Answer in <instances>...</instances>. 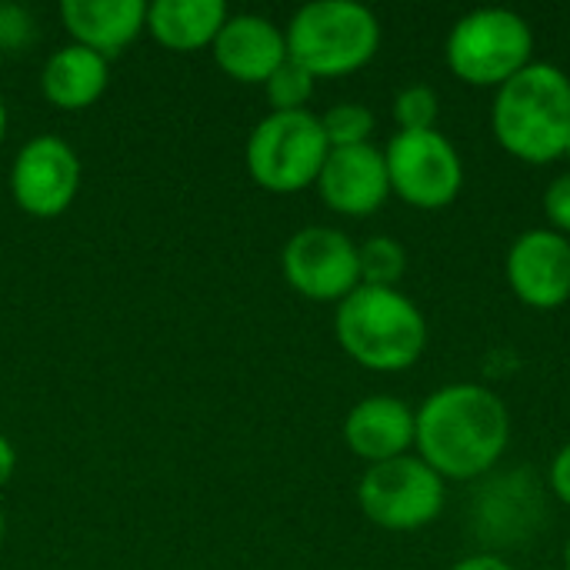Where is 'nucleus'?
<instances>
[{
  "label": "nucleus",
  "instance_id": "f257e3e1",
  "mask_svg": "<svg viewBox=\"0 0 570 570\" xmlns=\"http://www.w3.org/2000/svg\"><path fill=\"white\" fill-rule=\"evenodd\" d=\"M511 441V414L484 384H448L414 411V448L444 481L494 471Z\"/></svg>",
  "mask_w": 570,
  "mask_h": 570
},
{
  "label": "nucleus",
  "instance_id": "f03ea898",
  "mask_svg": "<svg viewBox=\"0 0 570 570\" xmlns=\"http://www.w3.org/2000/svg\"><path fill=\"white\" fill-rule=\"evenodd\" d=\"M491 127L498 144L524 164L564 157L570 140V77L544 60L528 63L498 87Z\"/></svg>",
  "mask_w": 570,
  "mask_h": 570
},
{
  "label": "nucleus",
  "instance_id": "7ed1b4c3",
  "mask_svg": "<svg viewBox=\"0 0 570 570\" xmlns=\"http://www.w3.org/2000/svg\"><path fill=\"white\" fill-rule=\"evenodd\" d=\"M337 344L367 371H407L428 347V321L421 307L397 287L351 291L334 314Z\"/></svg>",
  "mask_w": 570,
  "mask_h": 570
},
{
  "label": "nucleus",
  "instance_id": "20e7f679",
  "mask_svg": "<svg viewBox=\"0 0 570 570\" xmlns=\"http://www.w3.org/2000/svg\"><path fill=\"white\" fill-rule=\"evenodd\" d=\"M287 57L321 77H344L367 67L381 47V20L357 0L304 3L287 30Z\"/></svg>",
  "mask_w": 570,
  "mask_h": 570
},
{
  "label": "nucleus",
  "instance_id": "39448f33",
  "mask_svg": "<svg viewBox=\"0 0 570 570\" xmlns=\"http://www.w3.org/2000/svg\"><path fill=\"white\" fill-rule=\"evenodd\" d=\"M444 53L458 80L498 90L534 63V30L508 7H481L451 27Z\"/></svg>",
  "mask_w": 570,
  "mask_h": 570
},
{
  "label": "nucleus",
  "instance_id": "423d86ee",
  "mask_svg": "<svg viewBox=\"0 0 570 570\" xmlns=\"http://www.w3.org/2000/svg\"><path fill=\"white\" fill-rule=\"evenodd\" d=\"M331 154L321 117L311 110L267 114L247 137V170L271 194H301L317 184Z\"/></svg>",
  "mask_w": 570,
  "mask_h": 570
},
{
  "label": "nucleus",
  "instance_id": "0eeeda50",
  "mask_svg": "<svg viewBox=\"0 0 570 570\" xmlns=\"http://www.w3.org/2000/svg\"><path fill=\"white\" fill-rule=\"evenodd\" d=\"M444 478L414 454L371 464L357 484V504L364 518L384 531L428 528L444 511Z\"/></svg>",
  "mask_w": 570,
  "mask_h": 570
},
{
  "label": "nucleus",
  "instance_id": "6e6552de",
  "mask_svg": "<svg viewBox=\"0 0 570 570\" xmlns=\"http://www.w3.org/2000/svg\"><path fill=\"white\" fill-rule=\"evenodd\" d=\"M391 194L417 210H441L464 187L458 147L441 130H397L384 150Z\"/></svg>",
  "mask_w": 570,
  "mask_h": 570
},
{
  "label": "nucleus",
  "instance_id": "1a4fd4ad",
  "mask_svg": "<svg viewBox=\"0 0 570 570\" xmlns=\"http://www.w3.org/2000/svg\"><path fill=\"white\" fill-rule=\"evenodd\" d=\"M284 281L307 301L341 304L361 287L357 244L337 227H304L281 250Z\"/></svg>",
  "mask_w": 570,
  "mask_h": 570
},
{
  "label": "nucleus",
  "instance_id": "9d476101",
  "mask_svg": "<svg viewBox=\"0 0 570 570\" xmlns=\"http://www.w3.org/2000/svg\"><path fill=\"white\" fill-rule=\"evenodd\" d=\"M77 190L80 157L67 140L40 134L17 150L10 167V194L23 214L37 220H53L77 200Z\"/></svg>",
  "mask_w": 570,
  "mask_h": 570
},
{
  "label": "nucleus",
  "instance_id": "9b49d317",
  "mask_svg": "<svg viewBox=\"0 0 570 570\" xmlns=\"http://www.w3.org/2000/svg\"><path fill=\"white\" fill-rule=\"evenodd\" d=\"M508 284L534 311H554L570 301V237L551 227L524 230L508 250Z\"/></svg>",
  "mask_w": 570,
  "mask_h": 570
},
{
  "label": "nucleus",
  "instance_id": "f8f14e48",
  "mask_svg": "<svg viewBox=\"0 0 570 570\" xmlns=\"http://www.w3.org/2000/svg\"><path fill=\"white\" fill-rule=\"evenodd\" d=\"M317 190L321 200L344 217H367L381 210L384 200L391 197L384 150H377L374 144L331 150L321 167Z\"/></svg>",
  "mask_w": 570,
  "mask_h": 570
},
{
  "label": "nucleus",
  "instance_id": "ddd939ff",
  "mask_svg": "<svg viewBox=\"0 0 570 570\" xmlns=\"http://www.w3.org/2000/svg\"><path fill=\"white\" fill-rule=\"evenodd\" d=\"M210 47L217 67L240 83H267V77L287 60L284 30L257 13L227 17Z\"/></svg>",
  "mask_w": 570,
  "mask_h": 570
},
{
  "label": "nucleus",
  "instance_id": "4468645a",
  "mask_svg": "<svg viewBox=\"0 0 570 570\" xmlns=\"http://www.w3.org/2000/svg\"><path fill=\"white\" fill-rule=\"evenodd\" d=\"M344 441L367 468L404 458L414 448V411L391 394L364 397L347 411Z\"/></svg>",
  "mask_w": 570,
  "mask_h": 570
},
{
  "label": "nucleus",
  "instance_id": "2eb2a0df",
  "mask_svg": "<svg viewBox=\"0 0 570 570\" xmlns=\"http://www.w3.org/2000/svg\"><path fill=\"white\" fill-rule=\"evenodd\" d=\"M60 17L73 43L100 53L104 60L117 57L140 33H147L144 0H63Z\"/></svg>",
  "mask_w": 570,
  "mask_h": 570
},
{
  "label": "nucleus",
  "instance_id": "dca6fc26",
  "mask_svg": "<svg viewBox=\"0 0 570 570\" xmlns=\"http://www.w3.org/2000/svg\"><path fill=\"white\" fill-rule=\"evenodd\" d=\"M227 17L224 0H154L147 3V33L174 53H190L210 47Z\"/></svg>",
  "mask_w": 570,
  "mask_h": 570
},
{
  "label": "nucleus",
  "instance_id": "f3484780",
  "mask_svg": "<svg viewBox=\"0 0 570 570\" xmlns=\"http://www.w3.org/2000/svg\"><path fill=\"white\" fill-rule=\"evenodd\" d=\"M110 70L107 60L80 43L60 47L40 70V90L47 104L60 110H87L107 90Z\"/></svg>",
  "mask_w": 570,
  "mask_h": 570
},
{
  "label": "nucleus",
  "instance_id": "a211bd4d",
  "mask_svg": "<svg viewBox=\"0 0 570 570\" xmlns=\"http://www.w3.org/2000/svg\"><path fill=\"white\" fill-rule=\"evenodd\" d=\"M357 264H361V284L397 287V281L404 277V267H407V250L397 237L377 234L357 247Z\"/></svg>",
  "mask_w": 570,
  "mask_h": 570
},
{
  "label": "nucleus",
  "instance_id": "6ab92c4d",
  "mask_svg": "<svg viewBox=\"0 0 570 570\" xmlns=\"http://www.w3.org/2000/svg\"><path fill=\"white\" fill-rule=\"evenodd\" d=\"M321 127H324V137H327L331 150H337V147L371 144V134H374L377 120H374L371 107L344 100V104H334L331 110L321 114Z\"/></svg>",
  "mask_w": 570,
  "mask_h": 570
},
{
  "label": "nucleus",
  "instance_id": "aec40b11",
  "mask_svg": "<svg viewBox=\"0 0 570 570\" xmlns=\"http://www.w3.org/2000/svg\"><path fill=\"white\" fill-rule=\"evenodd\" d=\"M314 83L317 77L311 70H304L297 60H284L264 83L267 100L274 107V114H294V110H307L311 97H314Z\"/></svg>",
  "mask_w": 570,
  "mask_h": 570
},
{
  "label": "nucleus",
  "instance_id": "412c9836",
  "mask_svg": "<svg viewBox=\"0 0 570 570\" xmlns=\"http://www.w3.org/2000/svg\"><path fill=\"white\" fill-rule=\"evenodd\" d=\"M441 97L431 83H411L394 97V120L401 130H438Z\"/></svg>",
  "mask_w": 570,
  "mask_h": 570
},
{
  "label": "nucleus",
  "instance_id": "4be33fe9",
  "mask_svg": "<svg viewBox=\"0 0 570 570\" xmlns=\"http://www.w3.org/2000/svg\"><path fill=\"white\" fill-rule=\"evenodd\" d=\"M544 214L551 220V230L570 237V170L551 180V187L544 194Z\"/></svg>",
  "mask_w": 570,
  "mask_h": 570
},
{
  "label": "nucleus",
  "instance_id": "5701e85b",
  "mask_svg": "<svg viewBox=\"0 0 570 570\" xmlns=\"http://www.w3.org/2000/svg\"><path fill=\"white\" fill-rule=\"evenodd\" d=\"M30 33H33L30 13H23L20 7L3 3V7H0V47L17 50V47H23V43L30 40Z\"/></svg>",
  "mask_w": 570,
  "mask_h": 570
},
{
  "label": "nucleus",
  "instance_id": "b1692460",
  "mask_svg": "<svg viewBox=\"0 0 570 570\" xmlns=\"http://www.w3.org/2000/svg\"><path fill=\"white\" fill-rule=\"evenodd\" d=\"M548 481H551V491H554V498H558L561 504H568L570 508V444H564V448L554 454Z\"/></svg>",
  "mask_w": 570,
  "mask_h": 570
},
{
  "label": "nucleus",
  "instance_id": "393cba45",
  "mask_svg": "<svg viewBox=\"0 0 570 570\" xmlns=\"http://www.w3.org/2000/svg\"><path fill=\"white\" fill-rule=\"evenodd\" d=\"M451 570H514L504 558H498V554H471V558H464V561H458Z\"/></svg>",
  "mask_w": 570,
  "mask_h": 570
},
{
  "label": "nucleus",
  "instance_id": "a878e982",
  "mask_svg": "<svg viewBox=\"0 0 570 570\" xmlns=\"http://www.w3.org/2000/svg\"><path fill=\"white\" fill-rule=\"evenodd\" d=\"M13 471H17V451H13V444L0 434V488L13 478Z\"/></svg>",
  "mask_w": 570,
  "mask_h": 570
},
{
  "label": "nucleus",
  "instance_id": "bb28decb",
  "mask_svg": "<svg viewBox=\"0 0 570 570\" xmlns=\"http://www.w3.org/2000/svg\"><path fill=\"white\" fill-rule=\"evenodd\" d=\"M3 130H7V104L0 97V140H3Z\"/></svg>",
  "mask_w": 570,
  "mask_h": 570
},
{
  "label": "nucleus",
  "instance_id": "cd10ccee",
  "mask_svg": "<svg viewBox=\"0 0 570 570\" xmlns=\"http://www.w3.org/2000/svg\"><path fill=\"white\" fill-rule=\"evenodd\" d=\"M564 570H570V541L568 548H564Z\"/></svg>",
  "mask_w": 570,
  "mask_h": 570
},
{
  "label": "nucleus",
  "instance_id": "c85d7f7f",
  "mask_svg": "<svg viewBox=\"0 0 570 570\" xmlns=\"http://www.w3.org/2000/svg\"><path fill=\"white\" fill-rule=\"evenodd\" d=\"M3 528H7V521H3V508H0V541H3Z\"/></svg>",
  "mask_w": 570,
  "mask_h": 570
},
{
  "label": "nucleus",
  "instance_id": "c756f323",
  "mask_svg": "<svg viewBox=\"0 0 570 570\" xmlns=\"http://www.w3.org/2000/svg\"><path fill=\"white\" fill-rule=\"evenodd\" d=\"M564 157H568V160H570V140H568V150H564Z\"/></svg>",
  "mask_w": 570,
  "mask_h": 570
}]
</instances>
